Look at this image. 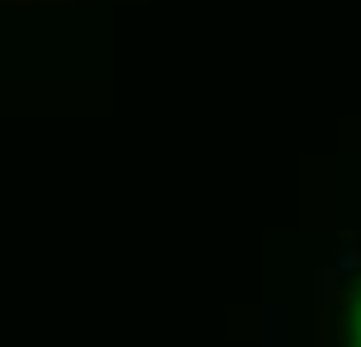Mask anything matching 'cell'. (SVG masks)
Returning a JSON list of instances; mask_svg holds the SVG:
<instances>
[{
    "label": "cell",
    "mask_w": 361,
    "mask_h": 347,
    "mask_svg": "<svg viewBox=\"0 0 361 347\" xmlns=\"http://www.w3.org/2000/svg\"><path fill=\"white\" fill-rule=\"evenodd\" d=\"M357 347H361V310H357Z\"/></svg>",
    "instance_id": "cell-1"
}]
</instances>
